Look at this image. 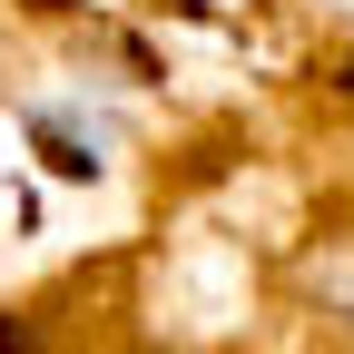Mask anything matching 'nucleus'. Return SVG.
Returning <instances> with one entry per match:
<instances>
[{
  "label": "nucleus",
  "instance_id": "1",
  "mask_svg": "<svg viewBox=\"0 0 354 354\" xmlns=\"http://www.w3.org/2000/svg\"><path fill=\"white\" fill-rule=\"evenodd\" d=\"M315 295H325V305H335V325H344V335H354V246H344V256H325V266H315Z\"/></svg>",
  "mask_w": 354,
  "mask_h": 354
}]
</instances>
